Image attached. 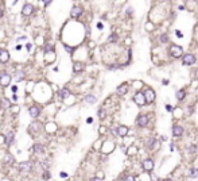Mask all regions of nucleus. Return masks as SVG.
I'll list each match as a JSON object with an SVG mask.
<instances>
[{"label":"nucleus","instance_id":"25","mask_svg":"<svg viewBox=\"0 0 198 181\" xmlns=\"http://www.w3.org/2000/svg\"><path fill=\"white\" fill-rule=\"evenodd\" d=\"M43 56H45V58H46V62H53L54 58H55V53H46Z\"/></svg>","mask_w":198,"mask_h":181},{"label":"nucleus","instance_id":"45","mask_svg":"<svg viewBox=\"0 0 198 181\" xmlns=\"http://www.w3.org/2000/svg\"><path fill=\"white\" fill-rule=\"evenodd\" d=\"M4 135H0V145H1V143H4Z\"/></svg>","mask_w":198,"mask_h":181},{"label":"nucleus","instance_id":"3","mask_svg":"<svg viewBox=\"0 0 198 181\" xmlns=\"http://www.w3.org/2000/svg\"><path fill=\"white\" fill-rule=\"evenodd\" d=\"M142 93H143V97H144V100H146V103H147V104L154 103V100H155V92H154V89L146 88V89H144V92H142Z\"/></svg>","mask_w":198,"mask_h":181},{"label":"nucleus","instance_id":"48","mask_svg":"<svg viewBox=\"0 0 198 181\" xmlns=\"http://www.w3.org/2000/svg\"><path fill=\"white\" fill-rule=\"evenodd\" d=\"M92 122H93V118H88V119H86V123H89V124H90Z\"/></svg>","mask_w":198,"mask_h":181},{"label":"nucleus","instance_id":"10","mask_svg":"<svg viewBox=\"0 0 198 181\" xmlns=\"http://www.w3.org/2000/svg\"><path fill=\"white\" fill-rule=\"evenodd\" d=\"M142 168L144 172H152L154 169V161L151 158H146V160L142 162Z\"/></svg>","mask_w":198,"mask_h":181},{"label":"nucleus","instance_id":"22","mask_svg":"<svg viewBox=\"0 0 198 181\" xmlns=\"http://www.w3.org/2000/svg\"><path fill=\"white\" fill-rule=\"evenodd\" d=\"M173 134H174V137H181V135L183 134L182 126H179V124H174V126H173Z\"/></svg>","mask_w":198,"mask_h":181},{"label":"nucleus","instance_id":"38","mask_svg":"<svg viewBox=\"0 0 198 181\" xmlns=\"http://www.w3.org/2000/svg\"><path fill=\"white\" fill-rule=\"evenodd\" d=\"M26 49H27V52H31V49H32V45H31V43H27V45H26Z\"/></svg>","mask_w":198,"mask_h":181},{"label":"nucleus","instance_id":"31","mask_svg":"<svg viewBox=\"0 0 198 181\" xmlns=\"http://www.w3.org/2000/svg\"><path fill=\"white\" fill-rule=\"evenodd\" d=\"M63 47H65V50L67 53H69V54H73V53H74V47H71V46H69V45H63Z\"/></svg>","mask_w":198,"mask_h":181},{"label":"nucleus","instance_id":"5","mask_svg":"<svg viewBox=\"0 0 198 181\" xmlns=\"http://www.w3.org/2000/svg\"><path fill=\"white\" fill-rule=\"evenodd\" d=\"M34 10H35V7L30 3H24L23 7H22V15L23 16H31L34 14Z\"/></svg>","mask_w":198,"mask_h":181},{"label":"nucleus","instance_id":"26","mask_svg":"<svg viewBox=\"0 0 198 181\" xmlns=\"http://www.w3.org/2000/svg\"><path fill=\"white\" fill-rule=\"evenodd\" d=\"M15 77H16V81H22V80L24 78V73H23V70H18V72H15Z\"/></svg>","mask_w":198,"mask_h":181},{"label":"nucleus","instance_id":"36","mask_svg":"<svg viewBox=\"0 0 198 181\" xmlns=\"http://www.w3.org/2000/svg\"><path fill=\"white\" fill-rule=\"evenodd\" d=\"M67 176H69V174H67L66 172H61V173H59V177H61V178H67Z\"/></svg>","mask_w":198,"mask_h":181},{"label":"nucleus","instance_id":"50","mask_svg":"<svg viewBox=\"0 0 198 181\" xmlns=\"http://www.w3.org/2000/svg\"><path fill=\"white\" fill-rule=\"evenodd\" d=\"M168 84V80H163V85H167Z\"/></svg>","mask_w":198,"mask_h":181},{"label":"nucleus","instance_id":"24","mask_svg":"<svg viewBox=\"0 0 198 181\" xmlns=\"http://www.w3.org/2000/svg\"><path fill=\"white\" fill-rule=\"evenodd\" d=\"M14 155H11V154H5L4 157V164H7V165H14Z\"/></svg>","mask_w":198,"mask_h":181},{"label":"nucleus","instance_id":"42","mask_svg":"<svg viewBox=\"0 0 198 181\" xmlns=\"http://www.w3.org/2000/svg\"><path fill=\"white\" fill-rule=\"evenodd\" d=\"M97 29H98V30H102V23H101V22H98V23H97Z\"/></svg>","mask_w":198,"mask_h":181},{"label":"nucleus","instance_id":"9","mask_svg":"<svg viewBox=\"0 0 198 181\" xmlns=\"http://www.w3.org/2000/svg\"><path fill=\"white\" fill-rule=\"evenodd\" d=\"M4 143L8 147H11V146L15 143V133L14 131H10V133H7V135H4Z\"/></svg>","mask_w":198,"mask_h":181},{"label":"nucleus","instance_id":"39","mask_svg":"<svg viewBox=\"0 0 198 181\" xmlns=\"http://www.w3.org/2000/svg\"><path fill=\"white\" fill-rule=\"evenodd\" d=\"M4 16V10H3V7H0V19Z\"/></svg>","mask_w":198,"mask_h":181},{"label":"nucleus","instance_id":"37","mask_svg":"<svg viewBox=\"0 0 198 181\" xmlns=\"http://www.w3.org/2000/svg\"><path fill=\"white\" fill-rule=\"evenodd\" d=\"M124 181H135V177L133 176H127L124 178Z\"/></svg>","mask_w":198,"mask_h":181},{"label":"nucleus","instance_id":"12","mask_svg":"<svg viewBox=\"0 0 198 181\" xmlns=\"http://www.w3.org/2000/svg\"><path fill=\"white\" fill-rule=\"evenodd\" d=\"M10 61V53L5 49H0V64H7Z\"/></svg>","mask_w":198,"mask_h":181},{"label":"nucleus","instance_id":"49","mask_svg":"<svg viewBox=\"0 0 198 181\" xmlns=\"http://www.w3.org/2000/svg\"><path fill=\"white\" fill-rule=\"evenodd\" d=\"M12 100L16 101V100H18V95H12Z\"/></svg>","mask_w":198,"mask_h":181},{"label":"nucleus","instance_id":"32","mask_svg":"<svg viewBox=\"0 0 198 181\" xmlns=\"http://www.w3.org/2000/svg\"><path fill=\"white\" fill-rule=\"evenodd\" d=\"M10 89H11V93H12V95H16V92H18V85H16V84H14V85H10Z\"/></svg>","mask_w":198,"mask_h":181},{"label":"nucleus","instance_id":"52","mask_svg":"<svg viewBox=\"0 0 198 181\" xmlns=\"http://www.w3.org/2000/svg\"><path fill=\"white\" fill-rule=\"evenodd\" d=\"M163 181H171V180H170V178H166V180H163Z\"/></svg>","mask_w":198,"mask_h":181},{"label":"nucleus","instance_id":"19","mask_svg":"<svg viewBox=\"0 0 198 181\" xmlns=\"http://www.w3.org/2000/svg\"><path fill=\"white\" fill-rule=\"evenodd\" d=\"M115 131H116V134L119 135V137H125L128 133V127L127 126H119Z\"/></svg>","mask_w":198,"mask_h":181},{"label":"nucleus","instance_id":"34","mask_svg":"<svg viewBox=\"0 0 198 181\" xmlns=\"http://www.w3.org/2000/svg\"><path fill=\"white\" fill-rule=\"evenodd\" d=\"M167 41H168L167 34H162V35H160V42H162V43H167Z\"/></svg>","mask_w":198,"mask_h":181},{"label":"nucleus","instance_id":"11","mask_svg":"<svg viewBox=\"0 0 198 181\" xmlns=\"http://www.w3.org/2000/svg\"><path fill=\"white\" fill-rule=\"evenodd\" d=\"M46 151V147L42 143H34V146H32V153L36 155H41L43 154Z\"/></svg>","mask_w":198,"mask_h":181},{"label":"nucleus","instance_id":"23","mask_svg":"<svg viewBox=\"0 0 198 181\" xmlns=\"http://www.w3.org/2000/svg\"><path fill=\"white\" fill-rule=\"evenodd\" d=\"M84 100H85V103H88V104H90L92 105V104H94L97 101V97L94 96V95H92V93H88Z\"/></svg>","mask_w":198,"mask_h":181},{"label":"nucleus","instance_id":"17","mask_svg":"<svg viewBox=\"0 0 198 181\" xmlns=\"http://www.w3.org/2000/svg\"><path fill=\"white\" fill-rule=\"evenodd\" d=\"M0 107H1L3 109H10L11 107H12V103H11L10 99L1 97V99H0Z\"/></svg>","mask_w":198,"mask_h":181},{"label":"nucleus","instance_id":"20","mask_svg":"<svg viewBox=\"0 0 198 181\" xmlns=\"http://www.w3.org/2000/svg\"><path fill=\"white\" fill-rule=\"evenodd\" d=\"M46 53H55V45L53 43H45L43 45V54Z\"/></svg>","mask_w":198,"mask_h":181},{"label":"nucleus","instance_id":"7","mask_svg":"<svg viewBox=\"0 0 198 181\" xmlns=\"http://www.w3.org/2000/svg\"><path fill=\"white\" fill-rule=\"evenodd\" d=\"M28 115H30L32 119H36V118H39V115H41V108L35 105V104H32L28 107Z\"/></svg>","mask_w":198,"mask_h":181},{"label":"nucleus","instance_id":"46","mask_svg":"<svg viewBox=\"0 0 198 181\" xmlns=\"http://www.w3.org/2000/svg\"><path fill=\"white\" fill-rule=\"evenodd\" d=\"M50 4H53V1H43V5H46V7L50 5Z\"/></svg>","mask_w":198,"mask_h":181},{"label":"nucleus","instance_id":"15","mask_svg":"<svg viewBox=\"0 0 198 181\" xmlns=\"http://www.w3.org/2000/svg\"><path fill=\"white\" fill-rule=\"evenodd\" d=\"M58 96H59V99H61V100H66L67 97H70V96H71L70 89L66 88V87H65V88H62L61 91L58 92Z\"/></svg>","mask_w":198,"mask_h":181},{"label":"nucleus","instance_id":"8","mask_svg":"<svg viewBox=\"0 0 198 181\" xmlns=\"http://www.w3.org/2000/svg\"><path fill=\"white\" fill-rule=\"evenodd\" d=\"M183 65H186V66H190V65H194L195 61H197V58L194 54H185L183 56Z\"/></svg>","mask_w":198,"mask_h":181},{"label":"nucleus","instance_id":"30","mask_svg":"<svg viewBox=\"0 0 198 181\" xmlns=\"http://www.w3.org/2000/svg\"><path fill=\"white\" fill-rule=\"evenodd\" d=\"M42 178L43 180H49L50 178V172H49V169H45V172L42 173Z\"/></svg>","mask_w":198,"mask_h":181},{"label":"nucleus","instance_id":"41","mask_svg":"<svg viewBox=\"0 0 198 181\" xmlns=\"http://www.w3.org/2000/svg\"><path fill=\"white\" fill-rule=\"evenodd\" d=\"M22 49H23V45H18V46H16V49H15V50H16V52H20Z\"/></svg>","mask_w":198,"mask_h":181},{"label":"nucleus","instance_id":"16","mask_svg":"<svg viewBox=\"0 0 198 181\" xmlns=\"http://www.w3.org/2000/svg\"><path fill=\"white\" fill-rule=\"evenodd\" d=\"M136 122H137V124H139L140 127H146L147 123H148V116H147V115H144V114L139 115V116H137V119H136Z\"/></svg>","mask_w":198,"mask_h":181},{"label":"nucleus","instance_id":"44","mask_svg":"<svg viewBox=\"0 0 198 181\" xmlns=\"http://www.w3.org/2000/svg\"><path fill=\"white\" fill-rule=\"evenodd\" d=\"M166 109H167V111H173V107H171L170 104H166Z\"/></svg>","mask_w":198,"mask_h":181},{"label":"nucleus","instance_id":"2","mask_svg":"<svg viewBox=\"0 0 198 181\" xmlns=\"http://www.w3.org/2000/svg\"><path fill=\"white\" fill-rule=\"evenodd\" d=\"M84 14V7L80 4H76L71 7V11H70V18L71 19H78L80 16Z\"/></svg>","mask_w":198,"mask_h":181},{"label":"nucleus","instance_id":"40","mask_svg":"<svg viewBox=\"0 0 198 181\" xmlns=\"http://www.w3.org/2000/svg\"><path fill=\"white\" fill-rule=\"evenodd\" d=\"M175 34H177V36H179V38H182V36H183V34H182V32H181L179 30L175 31Z\"/></svg>","mask_w":198,"mask_h":181},{"label":"nucleus","instance_id":"51","mask_svg":"<svg viewBox=\"0 0 198 181\" xmlns=\"http://www.w3.org/2000/svg\"><path fill=\"white\" fill-rule=\"evenodd\" d=\"M195 78H197V80H198V69H197V70H195Z\"/></svg>","mask_w":198,"mask_h":181},{"label":"nucleus","instance_id":"21","mask_svg":"<svg viewBox=\"0 0 198 181\" xmlns=\"http://www.w3.org/2000/svg\"><path fill=\"white\" fill-rule=\"evenodd\" d=\"M82 70H84V64L82 62H80V61H76L74 64H73V72L76 73H81Z\"/></svg>","mask_w":198,"mask_h":181},{"label":"nucleus","instance_id":"14","mask_svg":"<svg viewBox=\"0 0 198 181\" xmlns=\"http://www.w3.org/2000/svg\"><path fill=\"white\" fill-rule=\"evenodd\" d=\"M133 101H135L139 107H143V105L146 104V100H144V97H143L142 92H136V95L133 96Z\"/></svg>","mask_w":198,"mask_h":181},{"label":"nucleus","instance_id":"6","mask_svg":"<svg viewBox=\"0 0 198 181\" xmlns=\"http://www.w3.org/2000/svg\"><path fill=\"white\" fill-rule=\"evenodd\" d=\"M42 130H43V126H42V123H41V122H38V120L32 122V123L30 124V127H28L30 134H38V133L42 131Z\"/></svg>","mask_w":198,"mask_h":181},{"label":"nucleus","instance_id":"1","mask_svg":"<svg viewBox=\"0 0 198 181\" xmlns=\"http://www.w3.org/2000/svg\"><path fill=\"white\" fill-rule=\"evenodd\" d=\"M11 81H12V76H11L8 72L1 70V72H0V87L7 88V87L11 85Z\"/></svg>","mask_w":198,"mask_h":181},{"label":"nucleus","instance_id":"29","mask_svg":"<svg viewBox=\"0 0 198 181\" xmlns=\"http://www.w3.org/2000/svg\"><path fill=\"white\" fill-rule=\"evenodd\" d=\"M97 115H98V118H100V119H104V118H105V115H107V112H105V109H104V108H100V109H98V112H97Z\"/></svg>","mask_w":198,"mask_h":181},{"label":"nucleus","instance_id":"13","mask_svg":"<svg viewBox=\"0 0 198 181\" xmlns=\"http://www.w3.org/2000/svg\"><path fill=\"white\" fill-rule=\"evenodd\" d=\"M19 169H20V172L28 173V172H31V169H32V162H31V161H24V162H22L20 165H19Z\"/></svg>","mask_w":198,"mask_h":181},{"label":"nucleus","instance_id":"47","mask_svg":"<svg viewBox=\"0 0 198 181\" xmlns=\"http://www.w3.org/2000/svg\"><path fill=\"white\" fill-rule=\"evenodd\" d=\"M105 131H107V129H105V127H100V133H101V134H104Z\"/></svg>","mask_w":198,"mask_h":181},{"label":"nucleus","instance_id":"43","mask_svg":"<svg viewBox=\"0 0 198 181\" xmlns=\"http://www.w3.org/2000/svg\"><path fill=\"white\" fill-rule=\"evenodd\" d=\"M90 181H102V178H100V177H93Z\"/></svg>","mask_w":198,"mask_h":181},{"label":"nucleus","instance_id":"33","mask_svg":"<svg viewBox=\"0 0 198 181\" xmlns=\"http://www.w3.org/2000/svg\"><path fill=\"white\" fill-rule=\"evenodd\" d=\"M108 41L111 42H116L117 41V34H111V35H109V38H108Z\"/></svg>","mask_w":198,"mask_h":181},{"label":"nucleus","instance_id":"18","mask_svg":"<svg viewBox=\"0 0 198 181\" xmlns=\"http://www.w3.org/2000/svg\"><path fill=\"white\" fill-rule=\"evenodd\" d=\"M128 89H129V85H128L127 83H124V84H121V85H119L117 87V89H116V92H117V95H125V93L128 92Z\"/></svg>","mask_w":198,"mask_h":181},{"label":"nucleus","instance_id":"4","mask_svg":"<svg viewBox=\"0 0 198 181\" xmlns=\"http://www.w3.org/2000/svg\"><path fill=\"white\" fill-rule=\"evenodd\" d=\"M170 54H171L174 58L182 57L183 56V49L181 46H178V45H171V47H170Z\"/></svg>","mask_w":198,"mask_h":181},{"label":"nucleus","instance_id":"35","mask_svg":"<svg viewBox=\"0 0 198 181\" xmlns=\"http://www.w3.org/2000/svg\"><path fill=\"white\" fill-rule=\"evenodd\" d=\"M19 105H14V104H12V107H11V111H12V114H18V112H19Z\"/></svg>","mask_w":198,"mask_h":181},{"label":"nucleus","instance_id":"28","mask_svg":"<svg viewBox=\"0 0 198 181\" xmlns=\"http://www.w3.org/2000/svg\"><path fill=\"white\" fill-rule=\"evenodd\" d=\"M154 145H155V139H154V138H150V139L146 142V146H147L148 149H154Z\"/></svg>","mask_w":198,"mask_h":181},{"label":"nucleus","instance_id":"27","mask_svg":"<svg viewBox=\"0 0 198 181\" xmlns=\"http://www.w3.org/2000/svg\"><path fill=\"white\" fill-rule=\"evenodd\" d=\"M175 96H177L178 100H183V99H185V96H186V92H185L183 89H181V91H178V92H177V95H175Z\"/></svg>","mask_w":198,"mask_h":181}]
</instances>
